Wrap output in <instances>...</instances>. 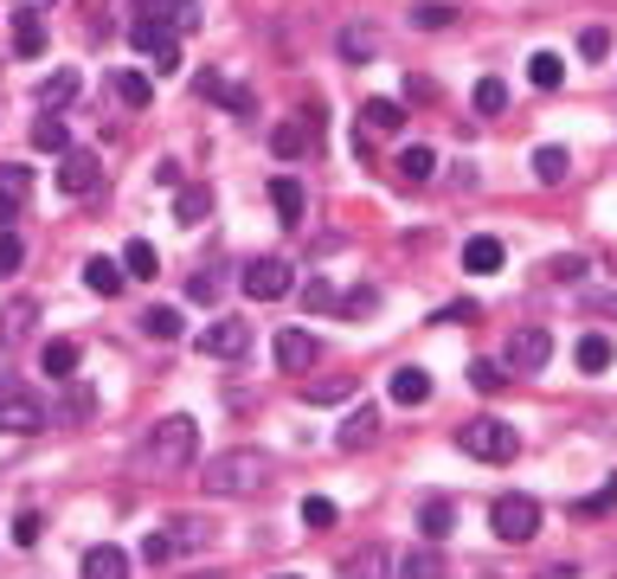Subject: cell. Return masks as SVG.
<instances>
[{"label": "cell", "instance_id": "5b68a950", "mask_svg": "<svg viewBox=\"0 0 617 579\" xmlns=\"http://www.w3.org/2000/svg\"><path fill=\"white\" fill-rule=\"evenodd\" d=\"M489 529H495V541H509V547H527L534 534H540V502L534 496H495V509H489Z\"/></svg>", "mask_w": 617, "mask_h": 579}, {"label": "cell", "instance_id": "ab89813d", "mask_svg": "<svg viewBox=\"0 0 617 579\" xmlns=\"http://www.w3.org/2000/svg\"><path fill=\"white\" fill-rule=\"evenodd\" d=\"M367 309H374V290H347V296H341V309H334V316H367Z\"/></svg>", "mask_w": 617, "mask_h": 579}, {"label": "cell", "instance_id": "4316f807", "mask_svg": "<svg viewBox=\"0 0 617 579\" xmlns=\"http://www.w3.org/2000/svg\"><path fill=\"white\" fill-rule=\"evenodd\" d=\"M13 46H20V58H33V52L46 46V33H39V20L20 7V20H13Z\"/></svg>", "mask_w": 617, "mask_h": 579}, {"label": "cell", "instance_id": "6da1fadb", "mask_svg": "<svg viewBox=\"0 0 617 579\" xmlns=\"http://www.w3.org/2000/svg\"><path fill=\"white\" fill-rule=\"evenodd\" d=\"M193 457H199V425H193L187 412L155 419V432L142 438V464H155V470H187Z\"/></svg>", "mask_w": 617, "mask_h": 579}, {"label": "cell", "instance_id": "e0dca14e", "mask_svg": "<svg viewBox=\"0 0 617 579\" xmlns=\"http://www.w3.org/2000/svg\"><path fill=\"white\" fill-rule=\"evenodd\" d=\"M534 174H540L547 188H560V181H567V174H572V155H567V148H560V143L534 148Z\"/></svg>", "mask_w": 617, "mask_h": 579}, {"label": "cell", "instance_id": "8d00e7d4", "mask_svg": "<svg viewBox=\"0 0 617 579\" xmlns=\"http://www.w3.org/2000/svg\"><path fill=\"white\" fill-rule=\"evenodd\" d=\"M206 206H213L206 193H181V206H174V213H181V226H199V219H206Z\"/></svg>", "mask_w": 617, "mask_h": 579}, {"label": "cell", "instance_id": "b9f144b4", "mask_svg": "<svg viewBox=\"0 0 617 579\" xmlns=\"http://www.w3.org/2000/svg\"><path fill=\"white\" fill-rule=\"evenodd\" d=\"M302 296H309L316 309H329V303H341V296H334V284H329V277H309V284H302Z\"/></svg>", "mask_w": 617, "mask_h": 579}, {"label": "cell", "instance_id": "f5cc1de1", "mask_svg": "<svg viewBox=\"0 0 617 579\" xmlns=\"http://www.w3.org/2000/svg\"><path fill=\"white\" fill-rule=\"evenodd\" d=\"M13 213H20V206H13V200H7V193H0V226H7V219H13Z\"/></svg>", "mask_w": 617, "mask_h": 579}, {"label": "cell", "instance_id": "cb8c5ba5", "mask_svg": "<svg viewBox=\"0 0 617 579\" xmlns=\"http://www.w3.org/2000/svg\"><path fill=\"white\" fill-rule=\"evenodd\" d=\"M605 367H612V341L585 336V341H579V374H605Z\"/></svg>", "mask_w": 617, "mask_h": 579}, {"label": "cell", "instance_id": "83f0119b", "mask_svg": "<svg viewBox=\"0 0 617 579\" xmlns=\"http://www.w3.org/2000/svg\"><path fill=\"white\" fill-rule=\"evenodd\" d=\"M419 529H425V541H444V534L457 529V515H450V502H425V515H419Z\"/></svg>", "mask_w": 617, "mask_h": 579}, {"label": "cell", "instance_id": "d590c367", "mask_svg": "<svg viewBox=\"0 0 617 579\" xmlns=\"http://www.w3.org/2000/svg\"><path fill=\"white\" fill-rule=\"evenodd\" d=\"M579 52H585V58H605V52H612V33H605V26H585V33H579Z\"/></svg>", "mask_w": 617, "mask_h": 579}, {"label": "cell", "instance_id": "2e32d148", "mask_svg": "<svg viewBox=\"0 0 617 579\" xmlns=\"http://www.w3.org/2000/svg\"><path fill=\"white\" fill-rule=\"evenodd\" d=\"M464 271L495 277V271H502V239H470V245H464Z\"/></svg>", "mask_w": 617, "mask_h": 579}, {"label": "cell", "instance_id": "8992f818", "mask_svg": "<svg viewBox=\"0 0 617 579\" xmlns=\"http://www.w3.org/2000/svg\"><path fill=\"white\" fill-rule=\"evenodd\" d=\"M193 348H199L206 361H238V354L251 348V329H244L238 316H226V322H206V329H199V341H193Z\"/></svg>", "mask_w": 617, "mask_h": 579}, {"label": "cell", "instance_id": "681fc988", "mask_svg": "<svg viewBox=\"0 0 617 579\" xmlns=\"http://www.w3.org/2000/svg\"><path fill=\"white\" fill-rule=\"evenodd\" d=\"M296 148H302V129H296V123H289V129H277V155H296Z\"/></svg>", "mask_w": 617, "mask_h": 579}, {"label": "cell", "instance_id": "e575fe53", "mask_svg": "<svg viewBox=\"0 0 617 579\" xmlns=\"http://www.w3.org/2000/svg\"><path fill=\"white\" fill-rule=\"evenodd\" d=\"M399 574H405V579H444V560H437V554H412Z\"/></svg>", "mask_w": 617, "mask_h": 579}, {"label": "cell", "instance_id": "9c48e42d", "mask_svg": "<svg viewBox=\"0 0 617 579\" xmlns=\"http://www.w3.org/2000/svg\"><path fill=\"white\" fill-rule=\"evenodd\" d=\"M136 46H142L161 71H174V65H181V52H174V26H168V20H155V13L136 20Z\"/></svg>", "mask_w": 617, "mask_h": 579}, {"label": "cell", "instance_id": "f35d334b", "mask_svg": "<svg viewBox=\"0 0 617 579\" xmlns=\"http://www.w3.org/2000/svg\"><path fill=\"white\" fill-rule=\"evenodd\" d=\"M374 46H380L374 33H341V52H347V58H374Z\"/></svg>", "mask_w": 617, "mask_h": 579}, {"label": "cell", "instance_id": "7a4b0ae2", "mask_svg": "<svg viewBox=\"0 0 617 579\" xmlns=\"http://www.w3.org/2000/svg\"><path fill=\"white\" fill-rule=\"evenodd\" d=\"M199 477H206V496H258L271 483V464H264V451H226Z\"/></svg>", "mask_w": 617, "mask_h": 579}, {"label": "cell", "instance_id": "7dc6e473", "mask_svg": "<svg viewBox=\"0 0 617 579\" xmlns=\"http://www.w3.org/2000/svg\"><path fill=\"white\" fill-rule=\"evenodd\" d=\"M579 271H585V258H572V251H567V258H553V277H560V284H572Z\"/></svg>", "mask_w": 617, "mask_h": 579}, {"label": "cell", "instance_id": "db71d44e", "mask_svg": "<svg viewBox=\"0 0 617 579\" xmlns=\"http://www.w3.org/2000/svg\"><path fill=\"white\" fill-rule=\"evenodd\" d=\"M277 579H296V574H277Z\"/></svg>", "mask_w": 617, "mask_h": 579}, {"label": "cell", "instance_id": "7402d4cb", "mask_svg": "<svg viewBox=\"0 0 617 579\" xmlns=\"http://www.w3.org/2000/svg\"><path fill=\"white\" fill-rule=\"evenodd\" d=\"M271 200H277V219H284V226H302V188H296V181H271Z\"/></svg>", "mask_w": 617, "mask_h": 579}, {"label": "cell", "instance_id": "f546056e", "mask_svg": "<svg viewBox=\"0 0 617 579\" xmlns=\"http://www.w3.org/2000/svg\"><path fill=\"white\" fill-rule=\"evenodd\" d=\"M155 264H161V258H155V245L148 239H136L129 251H123V271H129V277H155Z\"/></svg>", "mask_w": 617, "mask_h": 579}, {"label": "cell", "instance_id": "74e56055", "mask_svg": "<svg viewBox=\"0 0 617 579\" xmlns=\"http://www.w3.org/2000/svg\"><path fill=\"white\" fill-rule=\"evenodd\" d=\"M347 393H354L347 381H316V386H309V399H316V406H334V399H347Z\"/></svg>", "mask_w": 617, "mask_h": 579}, {"label": "cell", "instance_id": "3957f363", "mask_svg": "<svg viewBox=\"0 0 617 579\" xmlns=\"http://www.w3.org/2000/svg\"><path fill=\"white\" fill-rule=\"evenodd\" d=\"M457 444L470 451L476 464H515V451H522V432H515L509 419H495V412H482V419H470V425L457 432Z\"/></svg>", "mask_w": 617, "mask_h": 579}, {"label": "cell", "instance_id": "60d3db41", "mask_svg": "<svg viewBox=\"0 0 617 579\" xmlns=\"http://www.w3.org/2000/svg\"><path fill=\"white\" fill-rule=\"evenodd\" d=\"M470 381L482 386V393H495V386L509 381V374H502V367H495V361H476V367H470Z\"/></svg>", "mask_w": 617, "mask_h": 579}, {"label": "cell", "instance_id": "c3c4849f", "mask_svg": "<svg viewBox=\"0 0 617 579\" xmlns=\"http://www.w3.org/2000/svg\"><path fill=\"white\" fill-rule=\"evenodd\" d=\"M65 419H91V386H78V393H71V406H65Z\"/></svg>", "mask_w": 617, "mask_h": 579}, {"label": "cell", "instance_id": "4fadbf2b", "mask_svg": "<svg viewBox=\"0 0 617 579\" xmlns=\"http://www.w3.org/2000/svg\"><path fill=\"white\" fill-rule=\"evenodd\" d=\"M380 438V412L374 406H354L347 419H341V451H361V444H374Z\"/></svg>", "mask_w": 617, "mask_h": 579}, {"label": "cell", "instance_id": "52a82bcc", "mask_svg": "<svg viewBox=\"0 0 617 579\" xmlns=\"http://www.w3.org/2000/svg\"><path fill=\"white\" fill-rule=\"evenodd\" d=\"M238 284H244V296H251V303H277V296L289 290V264H284V258H251Z\"/></svg>", "mask_w": 617, "mask_h": 579}, {"label": "cell", "instance_id": "ffe728a7", "mask_svg": "<svg viewBox=\"0 0 617 579\" xmlns=\"http://www.w3.org/2000/svg\"><path fill=\"white\" fill-rule=\"evenodd\" d=\"M39 322V303H7V322H0V341H26Z\"/></svg>", "mask_w": 617, "mask_h": 579}, {"label": "cell", "instance_id": "bcb514c9", "mask_svg": "<svg viewBox=\"0 0 617 579\" xmlns=\"http://www.w3.org/2000/svg\"><path fill=\"white\" fill-rule=\"evenodd\" d=\"M33 143H39V148H65V129H58V123H52V116H46V123L33 129Z\"/></svg>", "mask_w": 617, "mask_h": 579}, {"label": "cell", "instance_id": "7bdbcfd3", "mask_svg": "<svg viewBox=\"0 0 617 579\" xmlns=\"http://www.w3.org/2000/svg\"><path fill=\"white\" fill-rule=\"evenodd\" d=\"M168 554H174V541H168V534H148V541H142V560H148V567H161Z\"/></svg>", "mask_w": 617, "mask_h": 579}, {"label": "cell", "instance_id": "44dd1931", "mask_svg": "<svg viewBox=\"0 0 617 579\" xmlns=\"http://www.w3.org/2000/svg\"><path fill=\"white\" fill-rule=\"evenodd\" d=\"M527 78H534V91H553V84L567 78V65H560V52H534V58H527Z\"/></svg>", "mask_w": 617, "mask_h": 579}, {"label": "cell", "instance_id": "8fae6325", "mask_svg": "<svg viewBox=\"0 0 617 579\" xmlns=\"http://www.w3.org/2000/svg\"><path fill=\"white\" fill-rule=\"evenodd\" d=\"M509 361H515L522 374H540V367L553 361V336H547V329H515V336H509Z\"/></svg>", "mask_w": 617, "mask_h": 579}, {"label": "cell", "instance_id": "816d5d0a", "mask_svg": "<svg viewBox=\"0 0 617 579\" xmlns=\"http://www.w3.org/2000/svg\"><path fill=\"white\" fill-rule=\"evenodd\" d=\"M572 574H579L572 560H560V567H540V579H572Z\"/></svg>", "mask_w": 617, "mask_h": 579}, {"label": "cell", "instance_id": "f1b7e54d", "mask_svg": "<svg viewBox=\"0 0 617 579\" xmlns=\"http://www.w3.org/2000/svg\"><path fill=\"white\" fill-rule=\"evenodd\" d=\"M476 110H482V116H502V110H509V84H502V78H482V84H476Z\"/></svg>", "mask_w": 617, "mask_h": 579}, {"label": "cell", "instance_id": "484cf974", "mask_svg": "<svg viewBox=\"0 0 617 579\" xmlns=\"http://www.w3.org/2000/svg\"><path fill=\"white\" fill-rule=\"evenodd\" d=\"M605 509H617V477H605L592 496H579V502H572V515H605Z\"/></svg>", "mask_w": 617, "mask_h": 579}, {"label": "cell", "instance_id": "d4e9b609", "mask_svg": "<svg viewBox=\"0 0 617 579\" xmlns=\"http://www.w3.org/2000/svg\"><path fill=\"white\" fill-rule=\"evenodd\" d=\"M142 329L155 341H174L181 336V309H161V303H155V309H142Z\"/></svg>", "mask_w": 617, "mask_h": 579}, {"label": "cell", "instance_id": "277c9868", "mask_svg": "<svg viewBox=\"0 0 617 579\" xmlns=\"http://www.w3.org/2000/svg\"><path fill=\"white\" fill-rule=\"evenodd\" d=\"M52 425V412H46V399L33 393V386H20V381H0V432H20V438H33V432H46Z\"/></svg>", "mask_w": 617, "mask_h": 579}, {"label": "cell", "instance_id": "1f68e13d", "mask_svg": "<svg viewBox=\"0 0 617 579\" xmlns=\"http://www.w3.org/2000/svg\"><path fill=\"white\" fill-rule=\"evenodd\" d=\"M20 264H26V245H20L13 232H7V226H0V277H13Z\"/></svg>", "mask_w": 617, "mask_h": 579}, {"label": "cell", "instance_id": "5bb4252c", "mask_svg": "<svg viewBox=\"0 0 617 579\" xmlns=\"http://www.w3.org/2000/svg\"><path fill=\"white\" fill-rule=\"evenodd\" d=\"M39 374L46 381H71L78 374V341H46L39 348Z\"/></svg>", "mask_w": 617, "mask_h": 579}, {"label": "cell", "instance_id": "836d02e7", "mask_svg": "<svg viewBox=\"0 0 617 579\" xmlns=\"http://www.w3.org/2000/svg\"><path fill=\"white\" fill-rule=\"evenodd\" d=\"M116 91L129 96V103H148V96H155V84H148L142 71H116Z\"/></svg>", "mask_w": 617, "mask_h": 579}, {"label": "cell", "instance_id": "ee69618b", "mask_svg": "<svg viewBox=\"0 0 617 579\" xmlns=\"http://www.w3.org/2000/svg\"><path fill=\"white\" fill-rule=\"evenodd\" d=\"M71 91H78V71H58V78L46 84V103H65Z\"/></svg>", "mask_w": 617, "mask_h": 579}, {"label": "cell", "instance_id": "30bf717a", "mask_svg": "<svg viewBox=\"0 0 617 579\" xmlns=\"http://www.w3.org/2000/svg\"><path fill=\"white\" fill-rule=\"evenodd\" d=\"M58 188H65V193H96V188H103V155L71 148V155L58 161Z\"/></svg>", "mask_w": 617, "mask_h": 579}, {"label": "cell", "instance_id": "603a6c76", "mask_svg": "<svg viewBox=\"0 0 617 579\" xmlns=\"http://www.w3.org/2000/svg\"><path fill=\"white\" fill-rule=\"evenodd\" d=\"M431 168H437V155H431L425 143L399 148V174H405V181H431Z\"/></svg>", "mask_w": 617, "mask_h": 579}, {"label": "cell", "instance_id": "7c38bea8", "mask_svg": "<svg viewBox=\"0 0 617 579\" xmlns=\"http://www.w3.org/2000/svg\"><path fill=\"white\" fill-rule=\"evenodd\" d=\"M341 579H392V547H380V541H367L361 554H347V567H341Z\"/></svg>", "mask_w": 617, "mask_h": 579}, {"label": "cell", "instance_id": "d6986e66", "mask_svg": "<svg viewBox=\"0 0 617 579\" xmlns=\"http://www.w3.org/2000/svg\"><path fill=\"white\" fill-rule=\"evenodd\" d=\"M123 277H129V271H123V264H110V258H91V264H84V284H91L96 296H116Z\"/></svg>", "mask_w": 617, "mask_h": 579}, {"label": "cell", "instance_id": "ac0fdd59", "mask_svg": "<svg viewBox=\"0 0 617 579\" xmlns=\"http://www.w3.org/2000/svg\"><path fill=\"white\" fill-rule=\"evenodd\" d=\"M392 399H399V406L431 399V374H425V367H399V374H392Z\"/></svg>", "mask_w": 617, "mask_h": 579}, {"label": "cell", "instance_id": "d6a6232c", "mask_svg": "<svg viewBox=\"0 0 617 579\" xmlns=\"http://www.w3.org/2000/svg\"><path fill=\"white\" fill-rule=\"evenodd\" d=\"M367 123L374 129H399V103L392 96H367Z\"/></svg>", "mask_w": 617, "mask_h": 579}, {"label": "cell", "instance_id": "4dcf8cb0", "mask_svg": "<svg viewBox=\"0 0 617 579\" xmlns=\"http://www.w3.org/2000/svg\"><path fill=\"white\" fill-rule=\"evenodd\" d=\"M302 522H309V529H334V522H341V509H334L329 496H309V502H302Z\"/></svg>", "mask_w": 617, "mask_h": 579}, {"label": "cell", "instance_id": "9a60e30c", "mask_svg": "<svg viewBox=\"0 0 617 579\" xmlns=\"http://www.w3.org/2000/svg\"><path fill=\"white\" fill-rule=\"evenodd\" d=\"M78 579H129V554L123 547H91Z\"/></svg>", "mask_w": 617, "mask_h": 579}, {"label": "cell", "instance_id": "ba28073f", "mask_svg": "<svg viewBox=\"0 0 617 579\" xmlns=\"http://www.w3.org/2000/svg\"><path fill=\"white\" fill-rule=\"evenodd\" d=\"M271 354H277V367H284V374H302V367H316V361H322V341L309 336V329H277Z\"/></svg>", "mask_w": 617, "mask_h": 579}, {"label": "cell", "instance_id": "f907efd6", "mask_svg": "<svg viewBox=\"0 0 617 579\" xmlns=\"http://www.w3.org/2000/svg\"><path fill=\"white\" fill-rule=\"evenodd\" d=\"M193 296H219V271H199L193 277Z\"/></svg>", "mask_w": 617, "mask_h": 579}, {"label": "cell", "instance_id": "f6af8a7d", "mask_svg": "<svg viewBox=\"0 0 617 579\" xmlns=\"http://www.w3.org/2000/svg\"><path fill=\"white\" fill-rule=\"evenodd\" d=\"M39 529H46L39 515H20V522H13V541H20V547H33V541H39Z\"/></svg>", "mask_w": 617, "mask_h": 579}]
</instances>
